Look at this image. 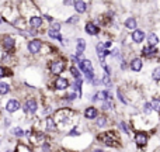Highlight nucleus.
<instances>
[{
	"mask_svg": "<svg viewBox=\"0 0 160 152\" xmlns=\"http://www.w3.org/2000/svg\"><path fill=\"white\" fill-rule=\"evenodd\" d=\"M0 48L3 50L4 54H14L16 51V39L10 34H4L0 37Z\"/></svg>",
	"mask_w": 160,
	"mask_h": 152,
	"instance_id": "1",
	"label": "nucleus"
},
{
	"mask_svg": "<svg viewBox=\"0 0 160 152\" xmlns=\"http://www.w3.org/2000/svg\"><path fill=\"white\" fill-rule=\"evenodd\" d=\"M98 141H101L104 145H107V147L110 148H115L118 147V139H117L115 137V133L114 131H108V133H101L98 134Z\"/></svg>",
	"mask_w": 160,
	"mask_h": 152,
	"instance_id": "2",
	"label": "nucleus"
},
{
	"mask_svg": "<svg viewBox=\"0 0 160 152\" xmlns=\"http://www.w3.org/2000/svg\"><path fill=\"white\" fill-rule=\"evenodd\" d=\"M22 110L28 116H34L38 111V100L35 97H27L24 104H22Z\"/></svg>",
	"mask_w": 160,
	"mask_h": 152,
	"instance_id": "3",
	"label": "nucleus"
},
{
	"mask_svg": "<svg viewBox=\"0 0 160 152\" xmlns=\"http://www.w3.org/2000/svg\"><path fill=\"white\" fill-rule=\"evenodd\" d=\"M65 69H66V62H65V59H62V58L55 59V61H52L49 64V72L55 76H59L61 73H63Z\"/></svg>",
	"mask_w": 160,
	"mask_h": 152,
	"instance_id": "4",
	"label": "nucleus"
},
{
	"mask_svg": "<svg viewBox=\"0 0 160 152\" xmlns=\"http://www.w3.org/2000/svg\"><path fill=\"white\" fill-rule=\"evenodd\" d=\"M44 48V42L39 38H32L27 42V51L30 55H38Z\"/></svg>",
	"mask_w": 160,
	"mask_h": 152,
	"instance_id": "5",
	"label": "nucleus"
},
{
	"mask_svg": "<svg viewBox=\"0 0 160 152\" xmlns=\"http://www.w3.org/2000/svg\"><path fill=\"white\" fill-rule=\"evenodd\" d=\"M21 108V102L17 97H10L6 100L4 103V111H7L8 114H14Z\"/></svg>",
	"mask_w": 160,
	"mask_h": 152,
	"instance_id": "6",
	"label": "nucleus"
},
{
	"mask_svg": "<svg viewBox=\"0 0 160 152\" xmlns=\"http://www.w3.org/2000/svg\"><path fill=\"white\" fill-rule=\"evenodd\" d=\"M69 80L68 77H63V76H58L55 80H53V89L55 90H59V92H63V90H68L69 87Z\"/></svg>",
	"mask_w": 160,
	"mask_h": 152,
	"instance_id": "7",
	"label": "nucleus"
},
{
	"mask_svg": "<svg viewBox=\"0 0 160 152\" xmlns=\"http://www.w3.org/2000/svg\"><path fill=\"white\" fill-rule=\"evenodd\" d=\"M42 24H44V18H42V16H37V14H32V16H30V18H28V25H30L31 30H39V28L42 27Z\"/></svg>",
	"mask_w": 160,
	"mask_h": 152,
	"instance_id": "8",
	"label": "nucleus"
},
{
	"mask_svg": "<svg viewBox=\"0 0 160 152\" xmlns=\"http://www.w3.org/2000/svg\"><path fill=\"white\" fill-rule=\"evenodd\" d=\"M78 66H79L80 73H83V75H86V73H91V72H94L93 62H91L90 59H83V61L80 62Z\"/></svg>",
	"mask_w": 160,
	"mask_h": 152,
	"instance_id": "9",
	"label": "nucleus"
},
{
	"mask_svg": "<svg viewBox=\"0 0 160 152\" xmlns=\"http://www.w3.org/2000/svg\"><path fill=\"white\" fill-rule=\"evenodd\" d=\"M148 141H149V137H148L146 133H143V131H138V133L135 134V142H136L138 147L145 148L148 145Z\"/></svg>",
	"mask_w": 160,
	"mask_h": 152,
	"instance_id": "10",
	"label": "nucleus"
},
{
	"mask_svg": "<svg viewBox=\"0 0 160 152\" xmlns=\"http://www.w3.org/2000/svg\"><path fill=\"white\" fill-rule=\"evenodd\" d=\"M84 31L88 34V35H98L100 28L94 21H87L84 25Z\"/></svg>",
	"mask_w": 160,
	"mask_h": 152,
	"instance_id": "11",
	"label": "nucleus"
},
{
	"mask_svg": "<svg viewBox=\"0 0 160 152\" xmlns=\"http://www.w3.org/2000/svg\"><path fill=\"white\" fill-rule=\"evenodd\" d=\"M145 37H146L145 35V31L143 30H138V28L131 34V38H132V41L135 42V44H141V42H143Z\"/></svg>",
	"mask_w": 160,
	"mask_h": 152,
	"instance_id": "12",
	"label": "nucleus"
},
{
	"mask_svg": "<svg viewBox=\"0 0 160 152\" xmlns=\"http://www.w3.org/2000/svg\"><path fill=\"white\" fill-rule=\"evenodd\" d=\"M83 116H84V118H87V120H94L98 117V110H97L94 106H90V107H87L84 110Z\"/></svg>",
	"mask_w": 160,
	"mask_h": 152,
	"instance_id": "13",
	"label": "nucleus"
},
{
	"mask_svg": "<svg viewBox=\"0 0 160 152\" xmlns=\"http://www.w3.org/2000/svg\"><path fill=\"white\" fill-rule=\"evenodd\" d=\"M45 130L49 131V133H53V131L58 130V125H56L52 116H48L47 118H45Z\"/></svg>",
	"mask_w": 160,
	"mask_h": 152,
	"instance_id": "14",
	"label": "nucleus"
},
{
	"mask_svg": "<svg viewBox=\"0 0 160 152\" xmlns=\"http://www.w3.org/2000/svg\"><path fill=\"white\" fill-rule=\"evenodd\" d=\"M73 7L78 14H84L87 11V3L83 0H76V2H73Z\"/></svg>",
	"mask_w": 160,
	"mask_h": 152,
	"instance_id": "15",
	"label": "nucleus"
},
{
	"mask_svg": "<svg viewBox=\"0 0 160 152\" xmlns=\"http://www.w3.org/2000/svg\"><path fill=\"white\" fill-rule=\"evenodd\" d=\"M142 68H143V61H142L141 58H133L132 61H131V71H133V72H141Z\"/></svg>",
	"mask_w": 160,
	"mask_h": 152,
	"instance_id": "16",
	"label": "nucleus"
},
{
	"mask_svg": "<svg viewBox=\"0 0 160 152\" xmlns=\"http://www.w3.org/2000/svg\"><path fill=\"white\" fill-rule=\"evenodd\" d=\"M13 87L8 82H4V80H0V96H7L8 93H11Z\"/></svg>",
	"mask_w": 160,
	"mask_h": 152,
	"instance_id": "17",
	"label": "nucleus"
},
{
	"mask_svg": "<svg viewBox=\"0 0 160 152\" xmlns=\"http://www.w3.org/2000/svg\"><path fill=\"white\" fill-rule=\"evenodd\" d=\"M159 44V37L156 33H149V35H148V45L152 48H156Z\"/></svg>",
	"mask_w": 160,
	"mask_h": 152,
	"instance_id": "18",
	"label": "nucleus"
},
{
	"mask_svg": "<svg viewBox=\"0 0 160 152\" xmlns=\"http://www.w3.org/2000/svg\"><path fill=\"white\" fill-rule=\"evenodd\" d=\"M47 35L51 39H56V41H59L61 44H63V37H62L61 33H56V31H53V30H51V28H48Z\"/></svg>",
	"mask_w": 160,
	"mask_h": 152,
	"instance_id": "19",
	"label": "nucleus"
},
{
	"mask_svg": "<svg viewBox=\"0 0 160 152\" xmlns=\"http://www.w3.org/2000/svg\"><path fill=\"white\" fill-rule=\"evenodd\" d=\"M86 51V41L83 38L76 39V54L78 55H83V52Z\"/></svg>",
	"mask_w": 160,
	"mask_h": 152,
	"instance_id": "20",
	"label": "nucleus"
},
{
	"mask_svg": "<svg viewBox=\"0 0 160 152\" xmlns=\"http://www.w3.org/2000/svg\"><path fill=\"white\" fill-rule=\"evenodd\" d=\"M158 52H159L158 48H152V47H149V45H146V47L142 50V55L146 56V58H150V56L156 55Z\"/></svg>",
	"mask_w": 160,
	"mask_h": 152,
	"instance_id": "21",
	"label": "nucleus"
},
{
	"mask_svg": "<svg viewBox=\"0 0 160 152\" xmlns=\"http://www.w3.org/2000/svg\"><path fill=\"white\" fill-rule=\"evenodd\" d=\"M125 27L128 28V30H136V27H138V21H136V18H133V17H128L127 20H125Z\"/></svg>",
	"mask_w": 160,
	"mask_h": 152,
	"instance_id": "22",
	"label": "nucleus"
},
{
	"mask_svg": "<svg viewBox=\"0 0 160 152\" xmlns=\"http://www.w3.org/2000/svg\"><path fill=\"white\" fill-rule=\"evenodd\" d=\"M108 124V118L105 116H98L96 118V127L97 128H105Z\"/></svg>",
	"mask_w": 160,
	"mask_h": 152,
	"instance_id": "23",
	"label": "nucleus"
},
{
	"mask_svg": "<svg viewBox=\"0 0 160 152\" xmlns=\"http://www.w3.org/2000/svg\"><path fill=\"white\" fill-rule=\"evenodd\" d=\"M69 72H70V75L73 76V79L75 80H79V79H83L82 77V73H80V71H79V68L76 66V65H72V66L69 68Z\"/></svg>",
	"mask_w": 160,
	"mask_h": 152,
	"instance_id": "24",
	"label": "nucleus"
},
{
	"mask_svg": "<svg viewBox=\"0 0 160 152\" xmlns=\"http://www.w3.org/2000/svg\"><path fill=\"white\" fill-rule=\"evenodd\" d=\"M11 134H13V137H16V138H22L25 131L22 130L21 127H14L13 130H11Z\"/></svg>",
	"mask_w": 160,
	"mask_h": 152,
	"instance_id": "25",
	"label": "nucleus"
},
{
	"mask_svg": "<svg viewBox=\"0 0 160 152\" xmlns=\"http://www.w3.org/2000/svg\"><path fill=\"white\" fill-rule=\"evenodd\" d=\"M10 68L4 66V65H0V80H3L4 77L10 76Z\"/></svg>",
	"mask_w": 160,
	"mask_h": 152,
	"instance_id": "26",
	"label": "nucleus"
},
{
	"mask_svg": "<svg viewBox=\"0 0 160 152\" xmlns=\"http://www.w3.org/2000/svg\"><path fill=\"white\" fill-rule=\"evenodd\" d=\"M49 28H51V30H53V31H56V33H61V30H62V24H61L59 21H53V23H51Z\"/></svg>",
	"mask_w": 160,
	"mask_h": 152,
	"instance_id": "27",
	"label": "nucleus"
},
{
	"mask_svg": "<svg viewBox=\"0 0 160 152\" xmlns=\"http://www.w3.org/2000/svg\"><path fill=\"white\" fill-rule=\"evenodd\" d=\"M150 104H152L153 111H158V113H160V99H153Z\"/></svg>",
	"mask_w": 160,
	"mask_h": 152,
	"instance_id": "28",
	"label": "nucleus"
},
{
	"mask_svg": "<svg viewBox=\"0 0 160 152\" xmlns=\"http://www.w3.org/2000/svg\"><path fill=\"white\" fill-rule=\"evenodd\" d=\"M39 147H41V151L42 152H51V149H52L51 144H49V142H47V141H44L41 145H39Z\"/></svg>",
	"mask_w": 160,
	"mask_h": 152,
	"instance_id": "29",
	"label": "nucleus"
},
{
	"mask_svg": "<svg viewBox=\"0 0 160 152\" xmlns=\"http://www.w3.org/2000/svg\"><path fill=\"white\" fill-rule=\"evenodd\" d=\"M117 97H118V99L121 100V103H122V104H128V100L125 99V96H124V94H122L121 89H117Z\"/></svg>",
	"mask_w": 160,
	"mask_h": 152,
	"instance_id": "30",
	"label": "nucleus"
},
{
	"mask_svg": "<svg viewBox=\"0 0 160 152\" xmlns=\"http://www.w3.org/2000/svg\"><path fill=\"white\" fill-rule=\"evenodd\" d=\"M100 82H101V85L107 86V87H110V86H111V79H110V76H108V75H104V76H102Z\"/></svg>",
	"mask_w": 160,
	"mask_h": 152,
	"instance_id": "31",
	"label": "nucleus"
},
{
	"mask_svg": "<svg viewBox=\"0 0 160 152\" xmlns=\"http://www.w3.org/2000/svg\"><path fill=\"white\" fill-rule=\"evenodd\" d=\"M118 124H119V127H121V130L124 131V134H127V135H129V127H128V125H127V123H125V121H119Z\"/></svg>",
	"mask_w": 160,
	"mask_h": 152,
	"instance_id": "32",
	"label": "nucleus"
},
{
	"mask_svg": "<svg viewBox=\"0 0 160 152\" xmlns=\"http://www.w3.org/2000/svg\"><path fill=\"white\" fill-rule=\"evenodd\" d=\"M152 77H153V80H156V82L160 80V66L155 68V71H153V73H152Z\"/></svg>",
	"mask_w": 160,
	"mask_h": 152,
	"instance_id": "33",
	"label": "nucleus"
},
{
	"mask_svg": "<svg viewBox=\"0 0 160 152\" xmlns=\"http://www.w3.org/2000/svg\"><path fill=\"white\" fill-rule=\"evenodd\" d=\"M152 111H153V108H152V104H150V102L145 103V106H143V113H145V114H150Z\"/></svg>",
	"mask_w": 160,
	"mask_h": 152,
	"instance_id": "34",
	"label": "nucleus"
},
{
	"mask_svg": "<svg viewBox=\"0 0 160 152\" xmlns=\"http://www.w3.org/2000/svg\"><path fill=\"white\" fill-rule=\"evenodd\" d=\"M79 23V16H72V17H69V18L66 20V24H78Z\"/></svg>",
	"mask_w": 160,
	"mask_h": 152,
	"instance_id": "35",
	"label": "nucleus"
},
{
	"mask_svg": "<svg viewBox=\"0 0 160 152\" xmlns=\"http://www.w3.org/2000/svg\"><path fill=\"white\" fill-rule=\"evenodd\" d=\"M68 135H69V137H79L80 135V131L76 127H73L72 130L69 131V134H68Z\"/></svg>",
	"mask_w": 160,
	"mask_h": 152,
	"instance_id": "36",
	"label": "nucleus"
},
{
	"mask_svg": "<svg viewBox=\"0 0 160 152\" xmlns=\"http://www.w3.org/2000/svg\"><path fill=\"white\" fill-rule=\"evenodd\" d=\"M111 56L117 58V59H121V52H119V50H114L112 52H111Z\"/></svg>",
	"mask_w": 160,
	"mask_h": 152,
	"instance_id": "37",
	"label": "nucleus"
},
{
	"mask_svg": "<svg viewBox=\"0 0 160 152\" xmlns=\"http://www.w3.org/2000/svg\"><path fill=\"white\" fill-rule=\"evenodd\" d=\"M111 45H112V42H111V41L102 42V47H104V50H108V48H111Z\"/></svg>",
	"mask_w": 160,
	"mask_h": 152,
	"instance_id": "38",
	"label": "nucleus"
},
{
	"mask_svg": "<svg viewBox=\"0 0 160 152\" xmlns=\"http://www.w3.org/2000/svg\"><path fill=\"white\" fill-rule=\"evenodd\" d=\"M11 125V118H4V127H10Z\"/></svg>",
	"mask_w": 160,
	"mask_h": 152,
	"instance_id": "39",
	"label": "nucleus"
},
{
	"mask_svg": "<svg viewBox=\"0 0 160 152\" xmlns=\"http://www.w3.org/2000/svg\"><path fill=\"white\" fill-rule=\"evenodd\" d=\"M121 69H122V71L127 69V64H125V62H122V64H121Z\"/></svg>",
	"mask_w": 160,
	"mask_h": 152,
	"instance_id": "40",
	"label": "nucleus"
},
{
	"mask_svg": "<svg viewBox=\"0 0 160 152\" xmlns=\"http://www.w3.org/2000/svg\"><path fill=\"white\" fill-rule=\"evenodd\" d=\"M93 152H104V149H94Z\"/></svg>",
	"mask_w": 160,
	"mask_h": 152,
	"instance_id": "41",
	"label": "nucleus"
},
{
	"mask_svg": "<svg viewBox=\"0 0 160 152\" xmlns=\"http://www.w3.org/2000/svg\"><path fill=\"white\" fill-rule=\"evenodd\" d=\"M3 23H4V20H3L2 17H0V24H3Z\"/></svg>",
	"mask_w": 160,
	"mask_h": 152,
	"instance_id": "42",
	"label": "nucleus"
},
{
	"mask_svg": "<svg viewBox=\"0 0 160 152\" xmlns=\"http://www.w3.org/2000/svg\"><path fill=\"white\" fill-rule=\"evenodd\" d=\"M6 152H13V151H10V149H8V151H6Z\"/></svg>",
	"mask_w": 160,
	"mask_h": 152,
	"instance_id": "43",
	"label": "nucleus"
}]
</instances>
